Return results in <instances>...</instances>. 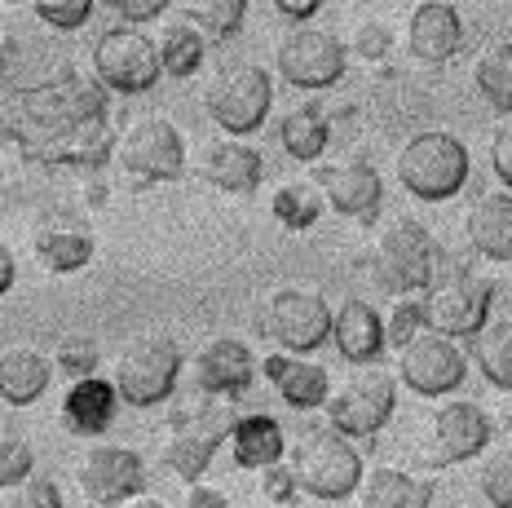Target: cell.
I'll return each mask as SVG.
<instances>
[{"label":"cell","mask_w":512,"mask_h":508,"mask_svg":"<svg viewBox=\"0 0 512 508\" xmlns=\"http://www.w3.org/2000/svg\"><path fill=\"white\" fill-rule=\"evenodd\" d=\"M490 168H495V177L512 195V124H504V129L495 133V142H490Z\"/></svg>","instance_id":"obj_43"},{"label":"cell","mask_w":512,"mask_h":508,"mask_svg":"<svg viewBox=\"0 0 512 508\" xmlns=\"http://www.w3.org/2000/svg\"><path fill=\"white\" fill-rule=\"evenodd\" d=\"M415 332H424V310L420 301H398L389 314V327H384V345H407Z\"/></svg>","instance_id":"obj_40"},{"label":"cell","mask_w":512,"mask_h":508,"mask_svg":"<svg viewBox=\"0 0 512 508\" xmlns=\"http://www.w3.org/2000/svg\"><path fill=\"white\" fill-rule=\"evenodd\" d=\"M274 102V84L256 62H234V67L217 71V80L208 84V115L217 120V129L230 137H248L265 124Z\"/></svg>","instance_id":"obj_6"},{"label":"cell","mask_w":512,"mask_h":508,"mask_svg":"<svg viewBox=\"0 0 512 508\" xmlns=\"http://www.w3.org/2000/svg\"><path fill=\"white\" fill-rule=\"evenodd\" d=\"M115 385L102 376H89V380H76L62 398V429L80 433V438H98V433L111 429L115 420Z\"/></svg>","instance_id":"obj_23"},{"label":"cell","mask_w":512,"mask_h":508,"mask_svg":"<svg viewBox=\"0 0 512 508\" xmlns=\"http://www.w3.org/2000/svg\"><path fill=\"white\" fill-rule=\"evenodd\" d=\"M261 332L283 345V354H309L332 341V305L309 288H279L261 305Z\"/></svg>","instance_id":"obj_7"},{"label":"cell","mask_w":512,"mask_h":508,"mask_svg":"<svg viewBox=\"0 0 512 508\" xmlns=\"http://www.w3.org/2000/svg\"><path fill=\"white\" fill-rule=\"evenodd\" d=\"M80 491L98 508H115L142 495L146 486V464L133 447H89L80 455Z\"/></svg>","instance_id":"obj_15"},{"label":"cell","mask_w":512,"mask_h":508,"mask_svg":"<svg viewBox=\"0 0 512 508\" xmlns=\"http://www.w3.org/2000/svg\"><path fill=\"white\" fill-rule=\"evenodd\" d=\"M279 142H283V151L292 155V160H301V164L318 160V155L327 151V120L314 107H301V111L283 115Z\"/></svg>","instance_id":"obj_33"},{"label":"cell","mask_w":512,"mask_h":508,"mask_svg":"<svg viewBox=\"0 0 512 508\" xmlns=\"http://www.w3.org/2000/svg\"><path fill=\"white\" fill-rule=\"evenodd\" d=\"M274 9H279L283 18H296V23H305V18L318 14V0H279Z\"/></svg>","instance_id":"obj_46"},{"label":"cell","mask_w":512,"mask_h":508,"mask_svg":"<svg viewBox=\"0 0 512 508\" xmlns=\"http://www.w3.org/2000/svg\"><path fill=\"white\" fill-rule=\"evenodd\" d=\"M490 288L486 279H473V274H460V279H446V283H433L429 296L420 301L424 310V323H429V332L446 336V341H455V336H477L490 319Z\"/></svg>","instance_id":"obj_13"},{"label":"cell","mask_w":512,"mask_h":508,"mask_svg":"<svg viewBox=\"0 0 512 508\" xmlns=\"http://www.w3.org/2000/svg\"><path fill=\"white\" fill-rule=\"evenodd\" d=\"M106 9H115L128 23H146V18H159L168 9V0H106Z\"/></svg>","instance_id":"obj_44"},{"label":"cell","mask_w":512,"mask_h":508,"mask_svg":"<svg viewBox=\"0 0 512 508\" xmlns=\"http://www.w3.org/2000/svg\"><path fill=\"white\" fill-rule=\"evenodd\" d=\"M98 358H102V349L93 345L89 336H71V341L58 345L53 367H58L62 376H71V385H76V380H89L93 372H98Z\"/></svg>","instance_id":"obj_35"},{"label":"cell","mask_w":512,"mask_h":508,"mask_svg":"<svg viewBox=\"0 0 512 508\" xmlns=\"http://www.w3.org/2000/svg\"><path fill=\"white\" fill-rule=\"evenodd\" d=\"M31 469H36V455H31L27 442L23 438H0V491L27 482Z\"/></svg>","instance_id":"obj_38"},{"label":"cell","mask_w":512,"mask_h":508,"mask_svg":"<svg viewBox=\"0 0 512 508\" xmlns=\"http://www.w3.org/2000/svg\"><path fill=\"white\" fill-rule=\"evenodd\" d=\"M261 491H265V500H274V504H287L296 495V478H292V469L279 460V464H270V469H261Z\"/></svg>","instance_id":"obj_42"},{"label":"cell","mask_w":512,"mask_h":508,"mask_svg":"<svg viewBox=\"0 0 512 508\" xmlns=\"http://www.w3.org/2000/svg\"><path fill=\"white\" fill-rule=\"evenodd\" d=\"M36 14L45 18L49 27H58V31H76V27L89 23L93 0H40Z\"/></svg>","instance_id":"obj_39"},{"label":"cell","mask_w":512,"mask_h":508,"mask_svg":"<svg viewBox=\"0 0 512 508\" xmlns=\"http://www.w3.org/2000/svg\"><path fill=\"white\" fill-rule=\"evenodd\" d=\"M0 71H5V45H0Z\"/></svg>","instance_id":"obj_50"},{"label":"cell","mask_w":512,"mask_h":508,"mask_svg":"<svg viewBox=\"0 0 512 508\" xmlns=\"http://www.w3.org/2000/svg\"><path fill=\"white\" fill-rule=\"evenodd\" d=\"M0 186H5V168H0Z\"/></svg>","instance_id":"obj_51"},{"label":"cell","mask_w":512,"mask_h":508,"mask_svg":"<svg viewBox=\"0 0 512 508\" xmlns=\"http://www.w3.org/2000/svg\"><path fill=\"white\" fill-rule=\"evenodd\" d=\"M0 133L27 160L49 168H98L115 151L111 124H106V89L98 80L76 76V71L5 93L0 98Z\"/></svg>","instance_id":"obj_1"},{"label":"cell","mask_w":512,"mask_h":508,"mask_svg":"<svg viewBox=\"0 0 512 508\" xmlns=\"http://www.w3.org/2000/svg\"><path fill=\"white\" fill-rule=\"evenodd\" d=\"M332 341H336V349H340V358H345V363H376V358L384 354V323H380V314L371 310L367 301L349 296V301L332 314Z\"/></svg>","instance_id":"obj_22"},{"label":"cell","mask_w":512,"mask_h":508,"mask_svg":"<svg viewBox=\"0 0 512 508\" xmlns=\"http://www.w3.org/2000/svg\"><path fill=\"white\" fill-rule=\"evenodd\" d=\"M252 372H256L252 349L243 341H234V336H217V341H208L195 354V385L212 398L243 394L252 385Z\"/></svg>","instance_id":"obj_19"},{"label":"cell","mask_w":512,"mask_h":508,"mask_svg":"<svg viewBox=\"0 0 512 508\" xmlns=\"http://www.w3.org/2000/svg\"><path fill=\"white\" fill-rule=\"evenodd\" d=\"M287 469L296 478V491L314 495V500H349L362 486V455L354 451V442L332 429L305 433L292 447Z\"/></svg>","instance_id":"obj_3"},{"label":"cell","mask_w":512,"mask_h":508,"mask_svg":"<svg viewBox=\"0 0 512 508\" xmlns=\"http://www.w3.org/2000/svg\"><path fill=\"white\" fill-rule=\"evenodd\" d=\"M482 495L490 500V508H512V451H495L490 460L482 464Z\"/></svg>","instance_id":"obj_36"},{"label":"cell","mask_w":512,"mask_h":508,"mask_svg":"<svg viewBox=\"0 0 512 508\" xmlns=\"http://www.w3.org/2000/svg\"><path fill=\"white\" fill-rule=\"evenodd\" d=\"M376 283L393 296L420 292L433 283L437 274V243L433 235L411 217H398L384 226V235L376 239V257H371Z\"/></svg>","instance_id":"obj_5"},{"label":"cell","mask_w":512,"mask_h":508,"mask_svg":"<svg viewBox=\"0 0 512 508\" xmlns=\"http://www.w3.org/2000/svg\"><path fill=\"white\" fill-rule=\"evenodd\" d=\"M464 45V18L455 5L446 0H424V5L411 9V23H407V49L415 62L424 67H442L460 54Z\"/></svg>","instance_id":"obj_16"},{"label":"cell","mask_w":512,"mask_h":508,"mask_svg":"<svg viewBox=\"0 0 512 508\" xmlns=\"http://www.w3.org/2000/svg\"><path fill=\"white\" fill-rule=\"evenodd\" d=\"M181 508H226V495L217 491V486H186V504Z\"/></svg>","instance_id":"obj_45"},{"label":"cell","mask_w":512,"mask_h":508,"mask_svg":"<svg viewBox=\"0 0 512 508\" xmlns=\"http://www.w3.org/2000/svg\"><path fill=\"white\" fill-rule=\"evenodd\" d=\"M270 208H274V217H279L287 230H309L318 221V208H323V199H318V190L292 182V186H283L279 195H274Z\"/></svg>","instance_id":"obj_34"},{"label":"cell","mask_w":512,"mask_h":508,"mask_svg":"<svg viewBox=\"0 0 512 508\" xmlns=\"http://www.w3.org/2000/svg\"><path fill=\"white\" fill-rule=\"evenodd\" d=\"M477 367L490 380V389H508L512 394V319L486 323L477 332Z\"/></svg>","instance_id":"obj_32"},{"label":"cell","mask_w":512,"mask_h":508,"mask_svg":"<svg viewBox=\"0 0 512 508\" xmlns=\"http://www.w3.org/2000/svg\"><path fill=\"white\" fill-rule=\"evenodd\" d=\"M468 243L482 252L486 261H499L508 266L512 261V195L508 190H490L473 208H468Z\"/></svg>","instance_id":"obj_21"},{"label":"cell","mask_w":512,"mask_h":508,"mask_svg":"<svg viewBox=\"0 0 512 508\" xmlns=\"http://www.w3.org/2000/svg\"><path fill=\"white\" fill-rule=\"evenodd\" d=\"M199 173H204L208 186L226 190V195H252V190L261 186L265 164L252 146H243V142L230 137V142L204 146V155H199Z\"/></svg>","instance_id":"obj_20"},{"label":"cell","mask_w":512,"mask_h":508,"mask_svg":"<svg viewBox=\"0 0 512 508\" xmlns=\"http://www.w3.org/2000/svg\"><path fill=\"white\" fill-rule=\"evenodd\" d=\"M468 164V146L455 133H415L398 151V182L424 204H442L464 190Z\"/></svg>","instance_id":"obj_2"},{"label":"cell","mask_w":512,"mask_h":508,"mask_svg":"<svg viewBox=\"0 0 512 508\" xmlns=\"http://www.w3.org/2000/svg\"><path fill=\"white\" fill-rule=\"evenodd\" d=\"M398 376H402V385L415 389L420 398H442L464 385L468 358L460 354V345L446 341V336L415 332L411 341L398 349Z\"/></svg>","instance_id":"obj_12"},{"label":"cell","mask_w":512,"mask_h":508,"mask_svg":"<svg viewBox=\"0 0 512 508\" xmlns=\"http://www.w3.org/2000/svg\"><path fill=\"white\" fill-rule=\"evenodd\" d=\"M358 508H433V486L402 469L380 464V469L362 473Z\"/></svg>","instance_id":"obj_26"},{"label":"cell","mask_w":512,"mask_h":508,"mask_svg":"<svg viewBox=\"0 0 512 508\" xmlns=\"http://www.w3.org/2000/svg\"><path fill=\"white\" fill-rule=\"evenodd\" d=\"M155 54H159V67H164L168 76L186 80L204 67V36H199L190 23H168L155 40Z\"/></svg>","instance_id":"obj_31"},{"label":"cell","mask_w":512,"mask_h":508,"mask_svg":"<svg viewBox=\"0 0 512 508\" xmlns=\"http://www.w3.org/2000/svg\"><path fill=\"white\" fill-rule=\"evenodd\" d=\"M36 257L53 274H76L93 261V235L84 226H49L36 235Z\"/></svg>","instance_id":"obj_28"},{"label":"cell","mask_w":512,"mask_h":508,"mask_svg":"<svg viewBox=\"0 0 512 508\" xmlns=\"http://www.w3.org/2000/svg\"><path fill=\"white\" fill-rule=\"evenodd\" d=\"M389 49H393V36H389V27H384V23H376V18H367V23L354 31V54L358 58L384 62V58H389Z\"/></svg>","instance_id":"obj_41"},{"label":"cell","mask_w":512,"mask_h":508,"mask_svg":"<svg viewBox=\"0 0 512 508\" xmlns=\"http://www.w3.org/2000/svg\"><path fill=\"white\" fill-rule=\"evenodd\" d=\"M93 76H98V84L111 93L155 89V80L164 76L159 54H155V40H146L142 31H133V27L106 31V36H98V45H93Z\"/></svg>","instance_id":"obj_11"},{"label":"cell","mask_w":512,"mask_h":508,"mask_svg":"<svg viewBox=\"0 0 512 508\" xmlns=\"http://www.w3.org/2000/svg\"><path fill=\"white\" fill-rule=\"evenodd\" d=\"M234 411L230 407H190V411H173L168 420V447H164V460L168 469L177 473L181 482L195 486L204 478V469L212 464L217 447L234 433Z\"/></svg>","instance_id":"obj_9"},{"label":"cell","mask_w":512,"mask_h":508,"mask_svg":"<svg viewBox=\"0 0 512 508\" xmlns=\"http://www.w3.org/2000/svg\"><path fill=\"white\" fill-rule=\"evenodd\" d=\"M473 84L495 111L512 115V40H495L482 49L473 67Z\"/></svg>","instance_id":"obj_29"},{"label":"cell","mask_w":512,"mask_h":508,"mask_svg":"<svg viewBox=\"0 0 512 508\" xmlns=\"http://www.w3.org/2000/svg\"><path fill=\"white\" fill-rule=\"evenodd\" d=\"M115 160L133 182H177L186 173V142L164 115L137 120L115 137Z\"/></svg>","instance_id":"obj_8"},{"label":"cell","mask_w":512,"mask_h":508,"mask_svg":"<svg viewBox=\"0 0 512 508\" xmlns=\"http://www.w3.org/2000/svg\"><path fill=\"white\" fill-rule=\"evenodd\" d=\"M230 442L239 469H270L283 460V425L274 416H239Z\"/></svg>","instance_id":"obj_27"},{"label":"cell","mask_w":512,"mask_h":508,"mask_svg":"<svg viewBox=\"0 0 512 508\" xmlns=\"http://www.w3.org/2000/svg\"><path fill=\"white\" fill-rule=\"evenodd\" d=\"M504 429L512 433V398H508V407H504Z\"/></svg>","instance_id":"obj_49"},{"label":"cell","mask_w":512,"mask_h":508,"mask_svg":"<svg viewBox=\"0 0 512 508\" xmlns=\"http://www.w3.org/2000/svg\"><path fill=\"white\" fill-rule=\"evenodd\" d=\"M433 442H437V464H455V460H473L486 451L490 442V416L477 402L451 398L437 407L433 416Z\"/></svg>","instance_id":"obj_17"},{"label":"cell","mask_w":512,"mask_h":508,"mask_svg":"<svg viewBox=\"0 0 512 508\" xmlns=\"http://www.w3.org/2000/svg\"><path fill=\"white\" fill-rule=\"evenodd\" d=\"M53 380V363L45 354H36L31 345H9L0 349V402H14L27 407L49 389Z\"/></svg>","instance_id":"obj_24"},{"label":"cell","mask_w":512,"mask_h":508,"mask_svg":"<svg viewBox=\"0 0 512 508\" xmlns=\"http://www.w3.org/2000/svg\"><path fill=\"white\" fill-rule=\"evenodd\" d=\"M265 376H270V385L283 394V402H292V407H323L327 394H332V385H327V372L318 363H305V358L296 354H270L265 358Z\"/></svg>","instance_id":"obj_25"},{"label":"cell","mask_w":512,"mask_h":508,"mask_svg":"<svg viewBox=\"0 0 512 508\" xmlns=\"http://www.w3.org/2000/svg\"><path fill=\"white\" fill-rule=\"evenodd\" d=\"M181 14H186V23L204 36V45H221V40L239 36L243 31V18H248V5L243 0H186L181 5Z\"/></svg>","instance_id":"obj_30"},{"label":"cell","mask_w":512,"mask_h":508,"mask_svg":"<svg viewBox=\"0 0 512 508\" xmlns=\"http://www.w3.org/2000/svg\"><path fill=\"white\" fill-rule=\"evenodd\" d=\"M393 407H398V389L384 372H358L349 376L336 394H327V420L340 438H376L389 425Z\"/></svg>","instance_id":"obj_10"},{"label":"cell","mask_w":512,"mask_h":508,"mask_svg":"<svg viewBox=\"0 0 512 508\" xmlns=\"http://www.w3.org/2000/svg\"><path fill=\"white\" fill-rule=\"evenodd\" d=\"M14 279H18V266H14V252L0 243V296H5L9 288H14Z\"/></svg>","instance_id":"obj_47"},{"label":"cell","mask_w":512,"mask_h":508,"mask_svg":"<svg viewBox=\"0 0 512 508\" xmlns=\"http://www.w3.org/2000/svg\"><path fill=\"white\" fill-rule=\"evenodd\" d=\"M181 376V349L173 336H137L115 358V394L133 407H159L173 398Z\"/></svg>","instance_id":"obj_4"},{"label":"cell","mask_w":512,"mask_h":508,"mask_svg":"<svg viewBox=\"0 0 512 508\" xmlns=\"http://www.w3.org/2000/svg\"><path fill=\"white\" fill-rule=\"evenodd\" d=\"M323 182V199L336 208L340 217H354V221H371L380 213V199H384V182L380 173L367 160H340L327 164L318 173Z\"/></svg>","instance_id":"obj_18"},{"label":"cell","mask_w":512,"mask_h":508,"mask_svg":"<svg viewBox=\"0 0 512 508\" xmlns=\"http://www.w3.org/2000/svg\"><path fill=\"white\" fill-rule=\"evenodd\" d=\"M279 71L296 89H332L345 76V45L323 27H296L279 40Z\"/></svg>","instance_id":"obj_14"},{"label":"cell","mask_w":512,"mask_h":508,"mask_svg":"<svg viewBox=\"0 0 512 508\" xmlns=\"http://www.w3.org/2000/svg\"><path fill=\"white\" fill-rule=\"evenodd\" d=\"M124 508H168V504H159V500H146V495H142V500H128Z\"/></svg>","instance_id":"obj_48"},{"label":"cell","mask_w":512,"mask_h":508,"mask_svg":"<svg viewBox=\"0 0 512 508\" xmlns=\"http://www.w3.org/2000/svg\"><path fill=\"white\" fill-rule=\"evenodd\" d=\"M0 508H62V491L49 478H27L0 491Z\"/></svg>","instance_id":"obj_37"}]
</instances>
